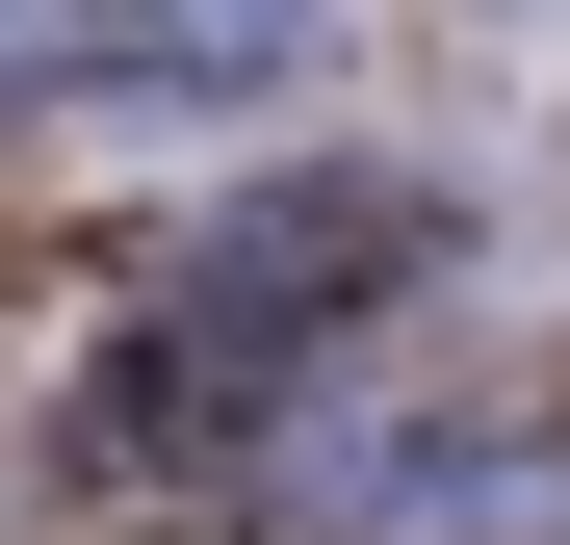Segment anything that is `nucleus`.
<instances>
[{
    "label": "nucleus",
    "instance_id": "1",
    "mask_svg": "<svg viewBox=\"0 0 570 545\" xmlns=\"http://www.w3.org/2000/svg\"><path fill=\"white\" fill-rule=\"evenodd\" d=\"M27 105H105V27H78V0H0V130Z\"/></svg>",
    "mask_w": 570,
    "mask_h": 545
},
{
    "label": "nucleus",
    "instance_id": "2",
    "mask_svg": "<svg viewBox=\"0 0 570 545\" xmlns=\"http://www.w3.org/2000/svg\"><path fill=\"white\" fill-rule=\"evenodd\" d=\"M544 27H570V0H544Z\"/></svg>",
    "mask_w": 570,
    "mask_h": 545
}]
</instances>
